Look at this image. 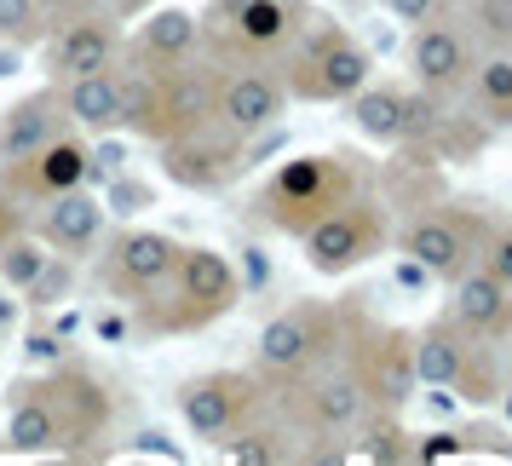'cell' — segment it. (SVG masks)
<instances>
[{"mask_svg": "<svg viewBox=\"0 0 512 466\" xmlns=\"http://www.w3.org/2000/svg\"><path fill=\"white\" fill-rule=\"evenodd\" d=\"M173 403H179V420L190 426V438L225 443L236 426H248L254 415L271 409V386L254 369H208V374H190L173 392Z\"/></svg>", "mask_w": 512, "mask_h": 466, "instance_id": "12", "label": "cell"}, {"mask_svg": "<svg viewBox=\"0 0 512 466\" xmlns=\"http://www.w3.org/2000/svg\"><path fill=\"white\" fill-rule=\"evenodd\" d=\"M300 248H305V265H311L317 277H351V271H363L369 259H380L392 248V202L374 185L357 190L351 202L323 213V219L300 236Z\"/></svg>", "mask_w": 512, "mask_h": 466, "instance_id": "9", "label": "cell"}, {"mask_svg": "<svg viewBox=\"0 0 512 466\" xmlns=\"http://www.w3.org/2000/svg\"><path fill=\"white\" fill-rule=\"evenodd\" d=\"M29 236H41L52 254H64V259L93 254L98 236H104V202H98V196H87V185L64 190V196L41 202L35 225H29Z\"/></svg>", "mask_w": 512, "mask_h": 466, "instance_id": "21", "label": "cell"}, {"mask_svg": "<svg viewBox=\"0 0 512 466\" xmlns=\"http://www.w3.org/2000/svg\"><path fill=\"white\" fill-rule=\"evenodd\" d=\"M121 41H127V24H121L110 6H87V12H75V18H58V24L41 35L47 75L52 81H70V75L110 70L121 58Z\"/></svg>", "mask_w": 512, "mask_h": 466, "instance_id": "19", "label": "cell"}, {"mask_svg": "<svg viewBox=\"0 0 512 466\" xmlns=\"http://www.w3.org/2000/svg\"><path fill=\"white\" fill-rule=\"evenodd\" d=\"M357 305H334V300H294L288 311H277L271 323L259 328V346H254V374L277 392L288 380H300L311 374L323 357L351 340V328H357Z\"/></svg>", "mask_w": 512, "mask_h": 466, "instance_id": "6", "label": "cell"}, {"mask_svg": "<svg viewBox=\"0 0 512 466\" xmlns=\"http://www.w3.org/2000/svg\"><path fill=\"white\" fill-rule=\"evenodd\" d=\"M495 397H501V415L512 420V374H507V380H501V392H495Z\"/></svg>", "mask_w": 512, "mask_h": 466, "instance_id": "41", "label": "cell"}, {"mask_svg": "<svg viewBox=\"0 0 512 466\" xmlns=\"http://www.w3.org/2000/svg\"><path fill=\"white\" fill-rule=\"evenodd\" d=\"M466 24H472V41L484 47H512V0H472Z\"/></svg>", "mask_w": 512, "mask_h": 466, "instance_id": "32", "label": "cell"}, {"mask_svg": "<svg viewBox=\"0 0 512 466\" xmlns=\"http://www.w3.org/2000/svg\"><path fill=\"white\" fill-rule=\"evenodd\" d=\"M213 70L219 64H202V58H185V64H156L144 52L121 47L116 58V133L144 144H167L190 133L196 121L213 116Z\"/></svg>", "mask_w": 512, "mask_h": 466, "instance_id": "2", "label": "cell"}, {"mask_svg": "<svg viewBox=\"0 0 512 466\" xmlns=\"http://www.w3.org/2000/svg\"><path fill=\"white\" fill-rule=\"evenodd\" d=\"M162 150V173L173 179V185L185 190H202V196H213V190H231L248 167H254V139H236L231 127H219V121H196L190 133H179V139L156 144Z\"/></svg>", "mask_w": 512, "mask_h": 466, "instance_id": "14", "label": "cell"}, {"mask_svg": "<svg viewBox=\"0 0 512 466\" xmlns=\"http://www.w3.org/2000/svg\"><path fill=\"white\" fill-rule=\"evenodd\" d=\"M219 449H225L231 461H242V466H288V461H300L294 432H288V426H271L265 415H254L248 426H236Z\"/></svg>", "mask_w": 512, "mask_h": 466, "instance_id": "27", "label": "cell"}, {"mask_svg": "<svg viewBox=\"0 0 512 466\" xmlns=\"http://www.w3.org/2000/svg\"><path fill=\"white\" fill-rule=\"evenodd\" d=\"M47 259H52V248L41 242V236H24V231H18L12 242H0V282L24 294L29 282L41 277V265H47Z\"/></svg>", "mask_w": 512, "mask_h": 466, "instance_id": "28", "label": "cell"}, {"mask_svg": "<svg viewBox=\"0 0 512 466\" xmlns=\"http://www.w3.org/2000/svg\"><path fill=\"white\" fill-rule=\"evenodd\" d=\"M242 300V277L219 248H179V265L167 271L156 294L133 300V323L156 340H179V334H202L219 317H231Z\"/></svg>", "mask_w": 512, "mask_h": 466, "instance_id": "4", "label": "cell"}, {"mask_svg": "<svg viewBox=\"0 0 512 466\" xmlns=\"http://www.w3.org/2000/svg\"><path fill=\"white\" fill-rule=\"evenodd\" d=\"M288 420L300 426L305 438H346L351 426H363L369 415V392H363V374H357V357H351V340L334 357H323L311 374L277 386Z\"/></svg>", "mask_w": 512, "mask_h": 466, "instance_id": "10", "label": "cell"}, {"mask_svg": "<svg viewBox=\"0 0 512 466\" xmlns=\"http://www.w3.org/2000/svg\"><path fill=\"white\" fill-rule=\"evenodd\" d=\"M369 162L334 144V150H305V156H288L265 173V185L254 190L248 202V219L259 231H277V236H294L300 242L323 213H334L340 202H351L357 190H369Z\"/></svg>", "mask_w": 512, "mask_h": 466, "instance_id": "3", "label": "cell"}, {"mask_svg": "<svg viewBox=\"0 0 512 466\" xmlns=\"http://www.w3.org/2000/svg\"><path fill=\"white\" fill-rule=\"evenodd\" d=\"M478 265H484L495 282L512 288V219H489L484 213V231H478Z\"/></svg>", "mask_w": 512, "mask_h": 466, "instance_id": "31", "label": "cell"}, {"mask_svg": "<svg viewBox=\"0 0 512 466\" xmlns=\"http://www.w3.org/2000/svg\"><path fill=\"white\" fill-rule=\"evenodd\" d=\"M29 351H35V357H58L64 346H52V334H35V340H29Z\"/></svg>", "mask_w": 512, "mask_h": 466, "instance_id": "39", "label": "cell"}, {"mask_svg": "<svg viewBox=\"0 0 512 466\" xmlns=\"http://www.w3.org/2000/svg\"><path fill=\"white\" fill-rule=\"evenodd\" d=\"M351 357H357V374H363L369 409H380V415H403V409L415 403V392H420L415 328L357 317V328H351Z\"/></svg>", "mask_w": 512, "mask_h": 466, "instance_id": "13", "label": "cell"}, {"mask_svg": "<svg viewBox=\"0 0 512 466\" xmlns=\"http://www.w3.org/2000/svg\"><path fill=\"white\" fill-rule=\"evenodd\" d=\"M282 93L294 104H346L374 75V52L334 18H311L300 41L277 58Z\"/></svg>", "mask_w": 512, "mask_h": 466, "instance_id": "7", "label": "cell"}, {"mask_svg": "<svg viewBox=\"0 0 512 466\" xmlns=\"http://www.w3.org/2000/svg\"><path fill=\"white\" fill-rule=\"evenodd\" d=\"M351 110V127L363 133V139L374 144H392V150H403V144H426L438 139V98L420 93V87H397V81H363L357 93L346 98Z\"/></svg>", "mask_w": 512, "mask_h": 466, "instance_id": "15", "label": "cell"}, {"mask_svg": "<svg viewBox=\"0 0 512 466\" xmlns=\"http://www.w3.org/2000/svg\"><path fill=\"white\" fill-rule=\"evenodd\" d=\"M104 6H110V12H116L121 24H133V18H139V12H150V6H156V0H104Z\"/></svg>", "mask_w": 512, "mask_h": 466, "instance_id": "37", "label": "cell"}, {"mask_svg": "<svg viewBox=\"0 0 512 466\" xmlns=\"http://www.w3.org/2000/svg\"><path fill=\"white\" fill-rule=\"evenodd\" d=\"M98 334H110V340H121V334H127V323H121V317H98Z\"/></svg>", "mask_w": 512, "mask_h": 466, "instance_id": "40", "label": "cell"}, {"mask_svg": "<svg viewBox=\"0 0 512 466\" xmlns=\"http://www.w3.org/2000/svg\"><path fill=\"white\" fill-rule=\"evenodd\" d=\"M133 35L121 41V47L144 52V58H156V64H185V58H196L202 52V24H196V12L190 6H150V12H139L133 18Z\"/></svg>", "mask_w": 512, "mask_h": 466, "instance_id": "23", "label": "cell"}, {"mask_svg": "<svg viewBox=\"0 0 512 466\" xmlns=\"http://www.w3.org/2000/svg\"><path fill=\"white\" fill-rule=\"evenodd\" d=\"M58 104H64V121H75L81 133H116V64L58 81Z\"/></svg>", "mask_w": 512, "mask_h": 466, "instance_id": "25", "label": "cell"}, {"mask_svg": "<svg viewBox=\"0 0 512 466\" xmlns=\"http://www.w3.org/2000/svg\"><path fill=\"white\" fill-rule=\"evenodd\" d=\"M18 323V300H12V288L0 282V328H12Z\"/></svg>", "mask_w": 512, "mask_h": 466, "instance_id": "38", "label": "cell"}, {"mask_svg": "<svg viewBox=\"0 0 512 466\" xmlns=\"http://www.w3.org/2000/svg\"><path fill=\"white\" fill-rule=\"evenodd\" d=\"M18 231H24V202L0 185V242H12Z\"/></svg>", "mask_w": 512, "mask_h": 466, "instance_id": "35", "label": "cell"}, {"mask_svg": "<svg viewBox=\"0 0 512 466\" xmlns=\"http://www.w3.org/2000/svg\"><path fill=\"white\" fill-rule=\"evenodd\" d=\"M87 179H93V144L81 133H70V127H58L47 144L0 162V185L12 190L24 208H41V202L64 196V190H81Z\"/></svg>", "mask_w": 512, "mask_h": 466, "instance_id": "16", "label": "cell"}, {"mask_svg": "<svg viewBox=\"0 0 512 466\" xmlns=\"http://www.w3.org/2000/svg\"><path fill=\"white\" fill-rule=\"evenodd\" d=\"M472 438L461 432H426V438H409V461H461Z\"/></svg>", "mask_w": 512, "mask_h": 466, "instance_id": "33", "label": "cell"}, {"mask_svg": "<svg viewBox=\"0 0 512 466\" xmlns=\"http://www.w3.org/2000/svg\"><path fill=\"white\" fill-rule=\"evenodd\" d=\"M47 35V12L41 0H0V47H41Z\"/></svg>", "mask_w": 512, "mask_h": 466, "instance_id": "30", "label": "cell"}, {"mask_svg": "<svg viewBox=\"0 0 512 466\" xmlns=\"http://www.w3.org/2000/svg\"><path fill=\"white\" fill-rule=\"evenodd\" d=\"M288 110L277 64H219L213 70V121L231 127L236 139L271 133Z\"/></svg>", "mask_w": 512, "mask_h": 466, "instance_id": "18", "label": "cell"}, {"mask_svg": "<svg viewBox=\"0 0 512 466\" xmlns=\"http://www.w3.org/2000/svg\"><path fill=\"white\" fill-rule=\"evenodd\" d=\"M116 420V397L87 363H52L12 386L0 415L6 455H93Z\"/></svg>", "mask_w": 512, "mask_h": 466, "instance_id": "1", "label": "cell"}, {"mask_svg": "<svg viewBox=\"0 0 512 466\" xmlns=\"http://www.w3.org/2000/svg\"><path fill=\"white\" fill-rule=\"evenodd\" d=\"M449 317L461 328H472V334H484V340H495V346H507L512 340V288L507 282H495L472 259L461 277L449 282Z\"/></svg>", "mask_w": 512, "mask_h": 466, "instance_id": "22", "label": "cell"}, {"mask_svg": "<svg viewBox=\"0 0 512 466\" xmlns=\"http://www.w3.org/2000/svg\"><path fill=\"white\" fill-rule=\"evenodd\" d=\"M415 374L420 386H438V392H455L466 403H495L501 392V346L484 340V334H472L461 328L449 311L432 317L426 328H415Z\"/></svg>", "mask_w": 512, "mask_h": 466, "instance_id": "8", "label": "cell"}, {"mask_svg": "<svg viewBox=\"0 0 512 466\" xmlns=\"http://www.w3.org/2000/svg\"><path fill=\"white\" fill-rule=\"evenodd\" d=\"M386 12H392L397 24H426V18H443V12H455V0H380Z\"/></svg>", "mask_w": 512, "mask_h": 466, "instance_id": "34", "label": "cell"}, {"mask_svg": "<svg viewBox=\"0 0 512 466\" xmlns=\"http://www.w3.org/2000/svg\"><path fill=\"white\" fill-rule=\"evenodd\" d=\"M478 64V41L455 24V12L409 24V75H415L420 93L432 98H455L466 87V75Z\"/></svg>", "mask_w": 512, "mask_h": 466, "instance_id": "20", "label": "cell"}, {"mask_svg": "<svg viewBox=\"0 0 512 466\" xmlns=\"http://www.w3.org/2000/svg\"><path fill=\"white\" fill-rule=\"evenodd\" d=\"M466 87H472V104H478V116H484L489 127H512V47L478 52Z\"/></svg>", "mask_w": 512, "mask_h": 466, "instance_id": "26", "label": "cell"}, {"mask_svg": "<svg viewBox=\"0 0 512 466\" xmlns=\"http://www.w3.org/2000/svg\"><path fill=\"white\" fill-rule=\"evenodd\" d=\"M317 12L305 0H208L196 12L213 64H277Z\"/></svg>", "mask_w": 512, "mask_h": 466, "instance_id": "5", "label": "cell"}, {"mask_svg": "<svg viewBox=\"0 0 512 466\" xmlns=\"http://www.w3.org/2000/svg\"><path fill=\"white\" fill-rule=\"evenodd\" d=\"M478 231H484L478 208H466V202H420L403 225H392V248L403 259L426 265V277L455 282L478 259Z\"/></svg>", "mask_w": 512, "mask_h": 466, "instance_id": "11", "label": "cell"}, {"mask_svg": "<svg viewBox=\"0 0 512 466\" xmlns=\"http://www.w3.org/2000/svg\"><path fill=\"white\" fill-rule=\"evenodd\" d=\"M87 6H98V0H41V12H47V29L58 24V18H75V12H87Z\"/></svg>", "mask_w": 512, "mask_h": 466, "instance_id": "36", "label": "cell"}, {"mask_svg": "<svg viewBox=\"0 0 512 466\" xmlns=\"http://www.w3.org/2000/svg\"><path fill=\"white\" fill-rule=\"evenodd\" d=\"M369 432H363V443H357V461H409V432H403V415H380V409H369Z\"/></svg>", "mask_w": 512, "mask_h": 466, "instance_id": "29", "label": "cell"}, {"mask_svg": "<svg viewBox=\"0 0 512 466\" xmlns=\"http://www.w3.org/2000/svg\"><path fill=\"white\" fill-rule=\"evenodd\" d=\"M58 127H64L58 81H52V87H35V93H24V98H12V104L0 110V162H12V156L35 150V144H47Z\"/></svg>", "mask_w": 512, "mask_h": 466, "instance_id": "24", "label": "cell"}, {"mask_svg": "<svg viewBox=\"0 0 512 466\" xmlns=\"http://www.w3.org/2000/svg\"><path fill=\"white\" fill-rule=\"evenodd\" d=\"M179 248L185 242H173L167 231H150V225H121L110 231L104 242V254H98V282L116 294V300H144V294H156L167 282V271L179 265Z\"/></svg>", "mask_w": 512, "mask_h": 466, "instance_id": "17", "label": "cell"}]
</instances>
